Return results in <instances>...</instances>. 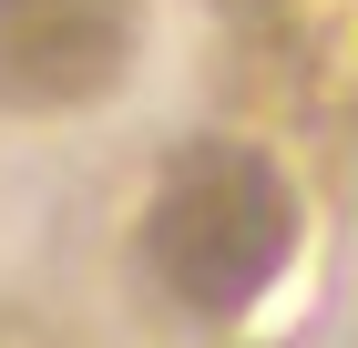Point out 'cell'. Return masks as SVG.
Here are the masks:
<instances>
[{
  "mask_svg": "<svg viewBox=\"0 0 358 348\" xmlns=\"http://www.w3.org/2000/svg\"><path fill=\"white\" fill-rule=\"evenodd\" d=\"M143 267L194 318H246L297 267V185L266 144H185L143 195Z\"/></svg>",
  "mask_w": 358,
  "mask_h": 348,
  "instance_id": "obj_1",
  "label": "cell"
},
{
  "mask_svg": "<svg viewBox=\"0 0 358 348\" xmlns=\"http://www.w3.org/2000/svg\"><path fill=\"white\" fill-rule=\"evenodd\" d=\"M236 82L266 123H358V0H236Z\"/></svg>",
  "mask_w": 358,
  "mask_h": 348,
  "instance_id": "obj_2",
  "label": "cell"
},
{
  "mask_svg": "<svg viewBox=\"0 0 358 348\" xmlns=\"http://www.w3.org/2000/svg\"><path fill=\"white\" fill-rule=\"evenodd\" d=\"M143 52V0H0V113H83Z\"/></svg>",
  "mask_w": 358,
  "mask_h": 348,
  "instance_id": "obj_3",
  "label": "cell"
},
{
  "mask_svg": "<svg viewBox=\"0 0 358 348\" xmlns=\"http://www.w3.org/2000/svg\"><path fill=\"white\" fill-rule=\"evenodd\" d=\"M0 348H62L41 318H21V307H0Z\"/></svg>",
  "mask_w": 358,
  "mask_h": 348,
  "instance_id": "obj_4",
  "label": "cell"
}]
</instances>
